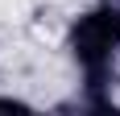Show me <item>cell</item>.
I'll list each match as a JSON object with an SVG mask.
<instances>
[{
  "instance_id": "6da1fadb",
  "label": "cell",
  "mask_w": 120,
  "mask_h": 116,
  "mask_svg": "<svg viewBox=\"0 0 120 116\" xmlns=\"http://www.w3.org/2000/svg\"><path fill=\"white\" fill-rule=\"evenodd\" d=\"M116 46H120V12L116 8L91 12V17L79 21V29H75V50H79V58H83V66L91 70V75H99V70L112 62Z\"/></svg>"
}]
</instances>
